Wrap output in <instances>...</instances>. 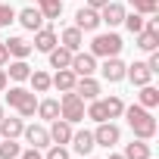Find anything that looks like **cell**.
<instances>
[{
    "label": "cell",
    "instance_id": "1",
    "mask_svg": "<svg viewBox=\"0 0 159 159\" xmlns=\"http://www.w3.org/2000/svg\"><path fill=\"white\" fill-rule=\"evenodd\" d=\"M122 116L128 119V128H131L134 137H140V140H153V137H156V119H153V109H143L140 103H134V106H125Z\"/></svg>",
    "mask_w": 159,
    "mask_h": 159
},
{
    "label": "cell",
    "instance_id": "2",
    "mask_svg": "<svg viewBox=\"0 0 159 159\" xmlns=\"http://www.w3.org/2000/svg\"><path fill=\"white\" fill-rule=\"evenodd\" d=\"M7 103L22 116V119H31L34 112H38V97H34V91H28V88H10V94H7Z\"/></svg>",
    "mask_w": 159,
    "mask_h": 159
},
{
    "label": "cell",
    "instance_id": "3",
    "mask_svg": "<svg viewBox=\"0 0 159 159\" xmlns=\"http://www.w3.org/2000/svg\"><path fill=\"white\" fill-rule=\"evenodd\" d=\"M122 38L109 28V31H103V34H94V41H91V53L97 56V59H106V56H119L122 53Z\"/></svg>",
    "mask_w": 159,
    "mask_h": 159
},
{
    "label": "cell",
    "instance_id": "4",
    "mask_svg": "<svg viewBox=\"0 0 159 159\" xmlns=\"http://www.w3.org/2000/svg\"><path fill=\"white\" fill-rule=\"evenodd\" d=\"M59 119H66V122H72V125L84 122V100L78 97L75 91H66V94L59 97Z\"/></svg>",
    "mask_w": 159,
    "mask_h": 159
},
{
    "label": "cell",
    "instance_id": "5",
    "mask_svg": "<svg viewBox=\"0 0 159 159\" xmlns=\"http://www.w3.org/2000/svg\"><path fill=\"white\" fill-rule=\"evenodd\" d=\"M119 140H122V128H119L112 119H109V122H97V131H94V143H97V147L112 150Z\"/></svg>",
    "mask_w": 159,
    "mask_h": 159
},
{
    "label": "cell",
    "instance_id": "6",
    "mask_svg": "<svg viewBox=\"0 0 159 159\" xmlns=\"http://www.w3.org/2000/svg\"><path fill=\"white\" fill-rule=\"evenodd\" d=\"M56 44H59L56 28H53V25H41V28L34 31V44H31V50H38V53H50Z\"/></svg>",
    "mask_w": 159,
    "mask_h": 159
},
{
    "label": "cell",
    "instance_id": "7",
    "mask_svg": "<svg viewBox=\"0 0 159 159\" xmlns=\"http://www.w3.org/2000/svg\"><path fill=\"white\" fill-rule=\"evenodd\" d=\"M22 137H25L28 147H38V150H47V147H50V131H47V125H25V128H22Z\"/></svg>",
    "mask_w": 159,
    "mask_h": 159
},
{
    "label": "cell",
    "instance_id": "8",
    "mask_svg": "<svg viewBox=\"0 0 159 159\" xmlns=\"http://www.w3.org/2000/svg\"><path fill=\"white\" fill-rule=\"evenodd\" d=\"M78 78H84V75H94L97 72V56L94 53H84V50H78L72 53V66H69Z\"/></svg>",
    "mask_w": 159,
    "mask_h": 159
},
{
    "label": "cell",
    "instance_id": "9",
    "mask_svg": "<svg viewBox=\"0 0 159 159\" xmlns=\"http://www.w3.org/2000/svg\"><path fill=\"white\" fill-rule=\"evenodd\" d=\"M125 78H128L134 88H143V84H150V81H153V72H150V66H147V62L134 59L131 66H125Z\"/></svg>",
    "mask_w": 159,
    "mask_h": 159
},
{
    "label": "cell",
    "instance_id": "10",
    "mask_svg": "<svg viewBox=\"0 0 159 159\" xmlns=\"http://www.w3.org/2000/svg\"><path fill=\"white\" fill-rule=\"evenodd\" d=\"M78 97H81L84 103L88 100H97L100 94H103V88H100V81H97V78L94 75H84V78H78V81H75V88H72Z\"/></svg>",
    "mask_w": 159,
    "mask_h": 159
},
{
    "label": "cell",
    "instance_id": "11",
    "mask_svg": "<svg viewBox=\"0 0 159 159\" xmlns=\"http://www.w3.org/2000/svg\"><path fill=\"white\" fill-rule=\"evenodd\" d=\"M100 72H103V81H109V84L125 81V62H122L119 56H106L103 66H100Z\"/></svg>",
    "mask_w": 159,
    "mask_h": 159
},
{
    "label": "cell",
    "instance_id": "12",
    "mask_svg": "<svg viewBox=\"0 0 159 159\" xmlns=\"http://www.w3.org/2000/svg\"><path fill=\"white\" fill-rule=\"evenodd\" d=\"M16 22H19L25 31H38L41 25H47V19L41 16L38 7H25V10H19V13H16Z\"/></svg>",
    "mask_w": 159,
    "mask_h": 159
},
{
    "label": "cell",
    "instance_id": "13",
    "mask_svg": "<svg viewBox=\"0 0 159 159\" xmlns=\"http://www.w3.org/2000/svg\"><path fill=\"white\" fill-rule=\"evenodd\" d=\"M75 28H81V31H97V28H100V10L81 7V10L75 13Z\"/></svg>",
    "mask_w": 159,
    "mask_h": 159
},
{
    "label": "cell",
    "instance_id": "14",
    "mask_svg": "<svg viewBox=\"0 0 159 159\" xmlns=\"http://www.w3.org/2000/svg\"><path fill=\"white\" fill-rule=\"evenodd\" d=\"M125 7L122 3H116V0H109V3L100 10V25H109V28H116V25H122V19H125Z\"/></svg>",
    "mask_w": 159,
    "mask_h": 159
},
{
    "label": "cell",
    "instance_id": "15",
    "mask_svg": "<svg viewBox=\"0 0 159 159\" xmlns=\"http://www.w3.org/2000/svg\"><path fill=\"white\" fill-rule=\"evenodd\" d=\"M47 131H50V143H69V140H72L75 125H72V122H66V119H53Z\"/></svg>",
    "mask_w": 159,
    "mask_h": 159
},
{
    "label": "cell",
    "instance_id": "16",
    "mask_svg": "<svg viewBox=\"0 0 159 159\" xmlns=\"http://www.w3.org/2000/svg\"><path fill=\"white\" fill-rule=\"evenodd\" d=\"M72 150L78 153V156H88L97 143H94V131H88V128H81V131H72Z\"/></svg>",
    "mask_w": 159,
    "mask_h": 159
},
{
    "label": "cell",
    "instance_id": "17",
    "mask_svg": "<svg viewBox=\"0 0 159 159\" xmlns=\"http://www.w3.org/2000/svg\"><path fill=\"white\" fill-rule=\"evenodd\" d=\"M59 44H62L66 50L78 53V50L84 47V31H81V28H75V25H69V28H62V31H59Z\"/></svg>",
    "mask_w": 159,
    "mask_h": 159
},
{
    "label": "cell",
    "instance_id": "18",
    "mask_svg": "<svg viewBox=\"0 0 159 159\" xmlns=\"http://www.w3.org/2000/svg\"><path fill=\"white\" fill-rule=\"evenodd\" d=\"M75 81H78V75H75L72 69H56V75H50V88H56L59 94L72 91V88H75Z\"/></svg>",
    "mask_w": 159,
    "mask_h": 159
},
{
    "label": "cell",
    "instance_id": "19",
    "mask_svg": "<svg viewBox=\"0 0 159 159\" xmlns=\"http://www.w3.org/2000/svg\"><path fill=\"white\" fill-rule=\"evenodd\" d=\"M25 119L22 116H3L0 119V137H22Z\"/></svg>",
    "mask_w": 159,
    "mask_h": 159
},
{
    "label": "cell",
    "instance_id": "20",
    "mask_svg": "<svg viewBox=\"0 0 159 159\" xmlns=\"http://www.w3.org/2000/svg\"><path fill=\"white\" fill-rule=\"evenodd\" d=\"M125 159H150L153 156V150H150V140H140V137H134L131 143H125V153H122Z\"/></svg>",
    "mask_w": 159,
    "mask_h": 159
},
{
    "label": "cell",
    "instance_id": "21",
    "mask_svg": "<svg viewBox=\"0 0 159 159\" xmlns=\"http://www.w3.org/2000/svg\"><path fill=\"white\" fill-rule=\"evenodd\" d=\"M3 44H7V50H10V59H28V56H31V44H28L25 38H7Z\"/></svg>",
    "mask_w": 159,
    "mask_h": 159
},
{
    "label": "cell",
    "instance_id": "22",
    "mask_svg": "<svg viewBox=\"0 0 159 159\" xmlns=\"http://www.w3.org/2000/svg\"><path fill=\"white\" fill-rule=\"evenodd\" d=\"M7 78H13V81H28V75H31V66L28 59H10L7 62Z\"/></svg>",
    "mask_w": 159,
    "mask_h": 159
},
{
    "label": "cell",
    "instance_id": "23",
    "mask_svg": "<svg viewBox=\"0 0 159 159\" xmlns=\"http://www.w3.org/2000/svg\"><path fill=\"white\" fill-rule=\"evenodd\" d=\"M47 56H50V69H69L72 66V50H66L62 44H56Z\"/></svg>",
    "mask_w": 159,
    "mask_h": 159
},
{
    "label": "cell",
    "instance_id": "24",
    "mask_svg": "<svg viewBox=\"0 0 159 159\" xmlns=\"http://www.w3.org/2000/svg\"><path fill=\"white\" fill-rule=\"evenodd\" d=\"M28 81H31V91H34V94H47V91H50V72H44V69H31Z\"/></svg>",
    "mask_w": 159,
    "mask_h": 159
},
{
    "label": "cell",
    "instance_id": "25",
    "mask_svg": "<svg viewBox=\"0 0 159 159\" xmlns=\"http://www.w3.org/2000/svg\"><path fill=\"white\" fill-rule=\"evenodd\" d=\"M137 103H140L143 109H156V106H159V88L143 84V88H140V94H137Z\"/></svg>",
    "mask_w": 159,
    "mask_h": 159
},
{
    "label": "cell",
    "instance_id": "26",
    "mask_svg": "<svg viewBox=\"0 0 159 159\" xmlns=\"http://www.w3.org/2000/svg\"><path fill=\"white\" fill-rule=\"evenodd\" d=\"M19 153H22L19 137H3L0 140V159H19Z\"/></svg>",
    "mask_w": 159,
    "mask_h": 159
},
{
    "label": "cell",
    "instance_id": "27",
    "mask_svg": "<svg viewBox=\"0 0 159 159\" xmlns=\"http://www.w3.org/2000/svg\"><path fill=\"white\" fill-rule=\"evenodd\" d=\"M100 100H103L109 119H122V112H125V100H122L119 94H112V97H100Z\"/></svg>",
    "mask_w": 159,
    "mask_h": 159
},
{
    "label": "cell",
    "instance_id": "28",
    "mask_svg": "<svg viewBox=\"0 0 159 159\" xmlns=\"http://www.w3.org/2000/svg\"><path fill=\"white\" fill-rule=\"evenodd\" d=\"M38 116H41L44 122L59 119V100H38Z\"/></svg>",
    "mask_w": 159,
    "mask_h": 159
},
{
    "label": "cell",
    "instance_id": "29",
    "mask_svg": "<svg viewBox=\"0 0 159 159\" xmlns=\"http://www.w3.org/2000/svg\"><path fill=\"white\" fill-rule=\"evenodd\" d=\"M38 10L44 19H59L62 16V0H38Z\"/></svg>",
    "mask_w": 159,
    "mask_h": 159
},
{
    "label": "cell",
    "instance_id": "30",
    "mask_svg": "<svg viewBox=\"0 0 159 159\" xmlns=\"http://www.w3.org/2000/svg\"><path fill=\"white\" fill-rule=\"evenodd\" d=\"M128 3H131L134 13H140V16H156V13H159V0H128Z\"/></svg>",
    "mask_w": 159,
    "mask_h": 159
},
{
    "label": "cell",
    "instance_id": "31",
    "mask_svg": "<svg viewBox=\"0 0 159 159\" xmlns=\"http://www.w3.org/2000/svg\"><path fill=\"white\" fill-rule=\"evenodd\" d=\"M143 19L147 16H140V13H125V19H122V25L131 31V34H137L140 28H143Z\"/></svg>",
    "mask_w": 159,
    "mask_h": 159
},
{
    "label": "cell",
    "instance_id": "32",
    "mask_svg": "<svg viewBox=\"0 0 159 159\" xmlns=\"http://www.w3.org/2000/svg\"><path fill=\"white\" fill-rule=\"evenodd\" d=\"M44 159H72V156H69L66 143H50V147H47V153H44Z\"/></svg>",
    "mask_w": 159,
    "mask_h": 159
},
{
    "label": "cell",
    "instance_id": "33",
    "mask_svg": "<svg viewBox=\"0 0 159 159\" xmlns=\"http://www.w3.org/2000/svg\"><path fill=\"white\" fill-rule=\"evenodd\" d=\"M16 22V10L10 7V3H0V28H7V25H13Z\"/></svg>",
    "mask_w": 159,
    "mask_h": 159
},
{
    "label": "cell",
    "instance_id": "34",
    "mask_svg": "<svg viewBox=\"0 0 159 159\" xmlns=\"http://www.w3.org/2000/svg\"><path fill=\"white\" fill-rule=\"evenodd\" d=\"M19 159H44V153H41L38 147H28V150H22V153H19Z\"/></svg>",
    "mask_w": 159,
    "mask_h": 159
},
{
    "label": "cell",
    "instance_id": "35",
    "mask_svg": "<svg viewBox=\"0 0 159 159\" xmlns=\"http://www.w3.org/2000/svg\"><path fill=\"white\" fill-rule=\"evenodd\" d=\"M147 66H150V72H153V75L159 72V50H153V53H150V59H147Z\"/></svg>",
    "mask_w": 159,
    "mask_h": 159
},
{
    "label": "cell",
    "instance_id": "36",
    "mask_svg": "<svg viewBox=\"0 0 159 159\" xmlns=\"http://www.w3.org/2000/svg\"><path fill=\"white\" fill-rule=\"evenodd\" d=\"M7 62H10V50H7V44H3V41H0V69H3Z\"/></svg>",
    "mask_w": 159,
    "mask_h": 159
},
{
    "label": "cell",
    "instance_id": "37",
    "mask_svg": "<svg viewBox=\"0 0 159 159\" xmlns=\"http://www.w3.org/2000/svg\"><path fill=\"white\" fill-rule=\"evenodd\" d=\"M7 84H10V78H7V69H0V94L7 91Z\"/></svg>",
    "mask_w": 159,
    "mask_h": 159
},
{
    "label": "cell",
    "instance_id": "38",
    "mask_svg": "<svg viewBox=\"0 0 159 159\" xmlns=\"http://www.w3.org/2000/svg\"><path fill=\"white\" fill-rule=\"evenodd\" d=\"M106 3H109V0H88V7H91V10H103Z\"/></svg>",
    "mask_w": 159,
    "mask_h": 159
},
{
    "label": "cell",
    "instance_id": "39",
    "mask_svg": "<svg viewBox=\"0 0 159 159\" xmlns=\"http://www.w3.org/2000/svg\"><path fill=\"white\" fill-rule=\"evenodd\" d=\"M109 159H125V156L122 153H109Z\"/></svg>",
    "mask_w": 159,
    "mask_h": 159
},
{
    "label": "cell",
    "instance_id": "40",
    "mask_svg": "<svg viewBox=\"0 0 159 159\" xmlns=\"http://www.w3.org/2000/svg\"><path fill=\"white\" fill-rule=\"evenodd\" d=\"M3 116H7V112H3V106H0V119H3Z\"/></svg>",
    "mask_w": 159,
    "mask_h": 159
},
{
    "label": "cell",
    "instance_id": "41",
    "mask_svg": "<svg viewBox=\"0 0 159 159\" xmlns=\"http://www.w3.org/2000/svg\"><path fill=\"white\" fill-rule=\"evenodd\" d=\"M91 159H97V156H91Z\"/></svg>",
    "mask_w": 159,
    "mask_h": 159
},
{
    "label": "cell",
    "instance_id": "42",
    "mask_svg": "<svg viewBox=\"0 0 159 159\" xmlns=\"http://www.w3.org/2000/svg\"><path fill=\"white\" fill-rule=\"evenodd\" d=\"M150 159H153V156H150Z\"/></svg>",
    "mask_w": 159,
    "mask_h": 159
}]
</instances>
